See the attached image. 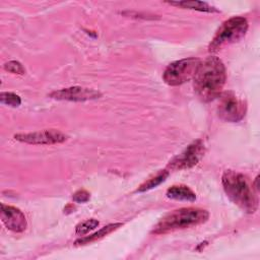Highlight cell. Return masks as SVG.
Returning a JSON list of instances; mask_svg holds the SVG:
<instances>
[{
	"label": "cell",
	"mask_w": 260,
	"mask_h": 260,
	"mask_svg": "<svg viewBox=\"0 0 260 260\" xmlns=\"http://www.w3.org/2000/svg\"><path fill=\"white\" fill-rule=\"evenodd\" d=\"M226 73L222 61L215 57H208L201 61L193 77L194 90L202 102H210L218 98L225 83Z\"/></svg>",
	"instance_id": "cell-1"
},
{
	"label": "cell",
	"mask_w": 260,
	"mask_h": 260,
	"mask_svg": "<svg viewBox=\"0 0 260 260\" xmlns=\"http://www.w3.org/2000/svg\"><path fill=\"white\" fill-rule=\"evenodd\" d=\"M222 186L228 197L247 213H254L258 207V200L246 176L229 170L222 175Z\"/></svg>",
	"instance_id": "cell-2"
},
{
	"label": "cell",
	"mask_w": 260,
	"mask_h": 260,
	"mask_svg": "<svg viewBox=\"0 0 260 260\" xmlns=\"http://www.w3.org/2000/svg\"><path fill=\"white\" fill-rule=\"evenodd\" d=\"M209 217L208 211L201 208H180L168 213L153 228L152 234L160 235L177 230L188 229L204 223Z\"/></svg>",
	"instance_id": "cell-3"
},
{
	"label": "cell",
	"mask_w": 260,
	"mask_h": 260,
	"mask_svg": "<svg viewBox=\"0 0 260 260\" xmlns=\"http://www.w3.org/2000/svg\"><path fill=\"white\" fill-rule=\"evenodd\" d=\"M248 30V21L245 17L234 16L225 20L211 40L208 51L216 53L224 47L240 41Z\"/></svg>",
	"instance_id": "cell-4"
},
{
	"label": "cell",
	"mask_w": 260,
	"mask_h": 260,
	"mask_svg": "<svg viewBox=\"0 0 260 260\" xmlns=\"http://www.w3.org/2000/svg\"><path fill=\"white\" fill-rule=\"evenodd\" d=\"M198 58H186L171 63L165 70L162 78L169 85L176 86L191 80L200 64Z\"/></svg>",
	"instance_id": "cell-5"
},
{
	"label": "cell",
	"mask_w": 260,
	"mask_h": 260,
	"mask_svg": "<svg viewBox=\"0 0 260 260\" xmlns=\"http://www.w3.org/2000/svg\"><path fill=\"white\" fill-rule=\"evenodd\" d=\"M217 114L220 119L226 122L236 123L241 121L247 112V104L240 100L232 91H224L219 94Z\"/></svg>",
	"instance_id": "cell-6"
},
{
	"label": "cell",
	"mask_w": 260,
	"mask_h": 260,
	"mask_svg": "<svg viewBox=\"0 0 260 260\" xmlns=\"http://www.w3.org/2000/svg\"><path fill=\"white\" fill-rule=\"evenodd\" d=\"M203 153H204L203 142L200 139H198L192 142L191 144H189L186 147V149L182 151L179 155L175 156L168 165V168L174 171L190 169L198 164Z\"/></svg>",
	"instance_id": "cell-7"
},
{
	"label": "cell",
	"mask_w": 260,
	"mask_h": 260,
	"mask_svg": "<svg viewBox=\"0 0 260 260\" xmlns=\"http://www.w3.org/2000/svg\"><path fill=\"white\" fill-rule=\"evenodd\" d=\"M14 138L28 144H57L67 139V136L56 129H45L38 132L15 134Z\"/></svg>",
	"instance_id": "cell-8"
},
{
	"label": "cell",
	"mask_w": 260,
	"mask_h": 260,
	"mask_svg": "<svg viewBox=\"0 0 260 260\" xmlns=\"http://www.w3.org/2000/svg\"><path fill=\"white\" fill-rule=\"evenodd\" d=\"M101 92L94 89L72 86L68 88H63L60 90H55L49 94L50 98L59 101H70V102H85L99 99Z\"/></svg>",
	"instance_id": "cell-9"
},
{
	"label": "cell",
	"mask_w": 260,
	"mask_h": 260,
	"mask_svg": "<svg viewBox=\"0 0 260 260\" xmlns=\"http://www.w3.org/2000/svg\"><path fill=\"white\" fill-rule=\"evenodd\" d=\"M1 219L8 230L15 233L23 232L27 225L22 211L14 206L1 204Z\"/></svg>",
	"instance_id": "cell-10"
},
{
	"label": "cell",
	"mask_w": 260,
	"mask_h": 260,
	"mask_svg": "<svg viewBox=\"0 0 260 260\" xmlns=\"http://www.w3.org/2000/svg\"><path fill=\"white\" fill-rule=\"evenodd\" d=\"M167 196L179 201L193 202L196 200L195 193L185 185H174L167 191Z\"/></svg>",
	"instance_id": "cell-11"
},
{
	"label": "cell",
	"mask_w": 260,
	"mask_h": 260,
	"mask_svg": "<svg viewBox=\"0 0 260 260\" xmlns=\"http://www.w3.org/2000/svg\"><path fill=\"white\" fill-rule=\"evenodd\" d=\"M167 3L174 6L202 11V12H218V10L215 7L203 1H168Z\"/></svg>",
	"instance_id": "cell-12"
},
{
	"label": "cell",
	"mask_w": 260,
	"mask_h": 260,
	"mask_svg": "<svg viewBox=\"0 0 260 260\" xmlns=\"http://www.w3.org/2000/svg\"><path fill=\"white\" fill-rule=\"evenodd\" d=\"M122 225L121 222H116V223H110L104 228H102L99 232L90 235V236H87V237H84V238H81V239H78L75 241V245H85V244H89L91 242H94V241H98L104 237H106L107 235L111 234L112 232H114L115 230H117L118 228H120Z\"/></svg>",
	"instance_id": "cell-13"
},
{
	"label": "cell",
	"mask_w": 260,
	"mask_h": 260,
	"mask_svg": "<svg viewBox=\"0 0 260 260\" xmlns=\"http://www.w3.org/2000/svg\"><path fill=\"white\" fill-rule=\"evenodd\" d=\"M168 176H169V171H167V170L159 171L155 176L151 177L146 182L141 184L139 186V188L137 189V192H144V191L150 190L152 188H155L156 186L161 184L168 178Z\"/></svg>",
	"instance_id": "cell-14"
},
{
	"label": "cell",
	"mask_w": 260,
	"mask_h": 260,
	"mask_svg": "<svg viewBox=\"0 0 260 260\" xmlns=\"http://www.w3.org/2000/svg\"><path fill=\"white\" fill-rule=\"evenodd\" d=\"M0 102H1V104L6 105V106L18 107L21 104V99L16 93L3 91L0 94Z\"/></svg>",
	"instance_id": "cell-15"
},
{
	"label": "cell",
	"mask_w": 260,
	"mask_h": 260,
	"mask_svg": "<svg viewBox=\"0 0 260 260\" xmlns=\"http://www.w3.org/2000/svg\"><path fill=\"white\" fill-rule=\"evenodd\" d=\"M99 225V221L96 219H93V218H90V219H87L81 223H79L77 226H76V235L78 236H83L85 234H87L88 232L94 230L96 226Z\"/></svg>",
	"instance_id": "cell-16"
},
{
	"label": "cell",
	"mask_w": 260,
	"mask_h": 260,
	"mask_svg": "<svg viewBox=\"0 0 260 260\" xmlns=\"http://www.w3.org/2000/svg\"><path fill=\"white\" fill-rule=\"evenodd\" d=\"M4 69L6 71H9L11 73H14V74H24L25 73V69L24 67L22 66V64L18 61H15V60H12V61H9L7 63L4 64Z\"/></svg>",
	"instance_id": "cell-17"
},
{
	"label": "cell",
	"mask_w": 260,
	"mask_h": 260,
	"mask_svg": "<svg viewBox=\"0 0 260 260\" xmlns=\"http://www.w3.org/2000/svg\"><path fill=\"white\" fill-rule=\"evenodd\" d=\"M89 197H90L89 193H88L86 190L81 189V190L76 191V192L73 194L72 199H73V201H75V202H77V203H84V202H86V201L89 200Z\"/></svg>",
	"instance_id": "cell-18"
}]
</instances>
